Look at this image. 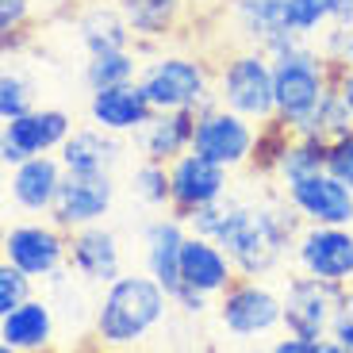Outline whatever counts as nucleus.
Masks as SVG:
<instances>
[{
  "mask_svg": "<svg viewBox=\"0 0 353 353\" xmlns=\"http://www.w3.org/2000/svg\"><path fill=\"white\" fill-rule=\"evenodd\" d=\"M169 296H173V307L181 311L185 319H203L208 311L215 307V300H212V296H203V292L188 288V284H176V288L169 292Z\"/></svg>",
  "mask_w": 353,
  "mask_h": 353,
  "instance_id": "nucleus-34",
  "label": "nucleus"
},
{
  "mask_svg": "<svg viewBox=\"0 0 353 353\" xmlns=\"http://www.w3.org/2000/svg\"><path fill=\"white\" fill-rule=\"evenodd\" d=\"M345 65H353V39H350V50H345Z\"/></svg>",
  "mask_w": 353,
  "mask_h": 353,
  "instance_id": "nucleus-39",
  "label": "nucleus"
},
{
  "mask_svg": "<svg viewBox=\"0 0 353 353\" xmlns=\"http://www.w3.org/2000/svg\"><path fill=\"white\" fill-rule=\"evenodd\" d=\"M330 4H334V19H330V23L353 27V0H330Z\"/></svg>",
  "mask_w": 353,
  "mask_h": 353,
  "instance_id": "nucleus-38",
  "label": "nucleus"
},
{
  "mask_svg": "<svg viewBox=\"0 0 353 353\" xmlns=\"http://www.w3.org/2000/svg\"><path fill=\"white\" fill-rule=\"evenodd\" d=\"M139 85L154 112H203L219 104L215 100V77L208 62L192 54H154L142 62Z\"/></svg>",
  "mask_w": 353,
  "mask_h": 353,
  "instance_id": "nucleus-4",
  "label": "nucleus"
},
{
  "mask_svg": "<svg viewBox=\"0 0 353 353\" xmlns=\"http://www.w3.org/2000/svg\"><path fill=\"white\" fill-rule=\"evenodd\" d=\"M303 230V219L292 212V203L281 196H234L223 200V215L212 242H219L230 254L239 276L269 281L292 261L296 239Z\"/></svg>",
  "mask_w": 353,
  "mask_h": 353,
  "instance_id": "nucleus-1",
  "label": "nucleus"
},
{
  "mask_svg": "<svg viewBox=\"0 0 353 353\" xmlns=\"http://www.w3.org/2000/svg\"><path fill=\"white\" fill-rule=\"evenodd\" d=\"M88 119L108 134H139L142 127L154 119V104L146 100L139 81L131 85H115V88H100L88 97Z\"/></svg>",
  "mask_w": 353,
  "mask_h": 353,
  "instance_id": "nucleus-20",
  "label": "nucleus"
},
{
  "mask_svg": "<svg viewBox=\"0 0 353 353\" xmlns=\"http://www.w3.org/2000/svg\"><path fill=\"white\" fill-rule=\"evenodd\" d=\"M330 88L338 92L342 108L350 112V119H353V65H345V62H330Z\"/></svg>",
  "mask_w": 353,
  "mask_h": 353,
  "instance_id": "nucleus-37",
  "label": "nucleus"
},
{
  "mask_svg": "<svg viewBox=\"0 0 353 353\" xmlns=\"http://www.w3.org/2000/svg\"><path fill=\"white\" fill-rule=\"evenodd\" d=\"M70 269L88 284V288H108V284H115L127 273L119 234L108 230L104 223L73 230L70 234Z\"/></svg>",
  "mask_w": 353,
  "mask_h": 353,
  "instance_id": "nucleus-16",
  "label": "nucleus"
},
{
  "mask_svg": "<svg viewBox=\"0 0 353 353\" xmlns=\"http://www.w3.org/2000/svg\"><path fill=\"white\" fill-rule=\"evenodd\" d=\"M257 142H261V131H257L254 119H246V115L230 112L223 104H212V108H203V112H196L192 150L219 161V165H227L230 173L242 165H254Z\"/></svg>",
  "mask_w": 353,
  "mask_h": 353,
  "instance_id": "nucleus-7",
  "label": "nucleus"
},
{
  "mask_svg": "<svg viewBox=\"0 0 353 353\" xmlns=\"http://www.w3.org/2000/svg\"><path fill=\"white\" fill-rule=\"evenodd\" d=\"M281 300H284V334L327 338L338 300H342V288L307 273H292L281 281Z\"/></svg>",
  "mask_w": 353,
  "mask_h": 353,
  "instance_id": "nucleus-9",
  "label": "nucleus"
},
{
  "mask_svg": "<svg viewBox=\"0 0 353 353\" xmlns=\"http://www.w3.org/2000/svg\"><path fill=\"white\" fill-rule=\"evenodd\" d=\"M77 43L85 46V58L92 54H112V50H134V31L127 12L115 0H85L77 8Z\"/></svg>",
  "mask_w": 353,
  "mask_h": 353,
  "instance_id": "nucleus-19",
  "label": "nucleus"
},
{
  "mask_svg": "<svg viewBox=\"0 0 353 353\" xmlns=\"http://www.w3.org/2000/svg\"><path fill=\"white\" fill-rule=\"evenodd\" d=\"M230 196V169L188 150L169 165V212L188 219L192 212Z\"/></svg>",
  "mask_w": 353,
  "mask_h": 353,
  "instance_id": "nucleus-12",
  "label": "nucleus"
},
{
  "mask_svg": "<svg viewBox=\"0 0 353 353\" xmlns=\"http://www.w3.org/2000/svg\"><path fill=\"white\" fill-rule=\"evenodd\" d=\"M269 353H353L345 350L342 342H334V338H300V334H284L276 338L273 345H269Z\"/></svg>",
  "mask_w": 353,
  "mask_h": 353,
  "instance_id": "nucleus-32",
  "label": "nucleus"
},
{
  "mask_svg": "<svg viewBox=\"0 0 353 353\" xmlns=\"http://www.w3.org/2000/svg\"><path fill=\"white\" fill-rule=\"evenodd\" d=\"M73 134V119L62 108H35V112L19 115L0 131V161L4 169L23 165L27 158L62 150V142Z\"/></svg>",
  "mask_w": 353,
  "mask_h": 353,
  "instance_id": "nucleus-10",
  "label": "nucleus"
},
{
  "mask_svg": "<svg viewBox=\"0 0 353 353\" xmlns=\"http://www.w3.org/2000/svg\"><path fill=\"white\" fill-rule=\"evenodd\" d=\"M234 281H239V269H234V261H230L227 250H223L219 242L200 239V234L188 230L185 254H181V284H188V288L219 300Z\"/></svg>",
  "mask_w": 353,
  "mask_h": 353,
  "instance_id": "nucleus-21",
  "label": "nucleus"
},
{
  "mask_svg": "<svg viewBox=\"0 0 353 353\" xmlns=\"http://www.w3.org/2000/svg\"><path fill=\"white\" fill-rule=\"evenodd\" d=\"M327 173H334L342 185L353 188V131L327 142Z\"/></svg>",
  "mask_w": 353,
  "mask_h": 353,
  "instance_id": "nucleus-33",
  "label": "nucleus"
},
{
  "mask_svg": "<svg viewBox=\"0 0 353 353\" xmlns=\"http://www.w3.org/2000/svg\"><path fill=\"white\" fill-rule=\"evenodd\" d=\"M58 334V315H54L46 296H31L23 307L0 315V342L19 353H46Z\"/></svg>",
  "mask_w": 353,
  "mask_h": 353,
  "instance_id": "nucleus-22",
  "label": "nucleus"
},
{
  "mask_svg": "<svg viewBox=\"0 0 353 353\" xmlns=\"http://www.w3.org/2000/svg\"><path fill=\"white\" fill-rule=\"evenodd\" d=\"M139 73H142L139 50H112V54H92V58H85L88 92L115 88V85H131V81H139Z\"/></svg>",
  "mask_w": 353,
  "mask_h": 353,
  "instance_id": "nucleus-27",
  "label": "nucleus"
},
{
  "mask_svg": "<svg viewBox=\"0 0 353 353\" xmlns=\"http://www.w3.org/2000/svg\"><path fill=\"white\" fill-rule=\"evenodd\" d=\"M131 196L142 208H150V212L169 208V165L142 158L139 165L131 169Z\"/></svg>",
  "mask_w": 353,
  "mask_h": 353,
  "instance_id": "nucleus-28",
  "label": "nucleus"
},
{
  "mask_svg": "<svg viewBox=\"0 0 353 353\" xmlns=\"http://www.w3.org/2000/svg\"><path fill=\"white\" fill-rule=\"evenodd\" d=\"M119 8L127 12L131 19V31H134V50H146L150 43L165 39L169 31L176 27L181 12H185V0H115Z\"/></svg>",
  "mask_w": 353,
  "mask_h": 353,
  "instance_id": "nucleus-25",
  "label": "nucleus"
},
{
  "mask_svg": "<svg viewBox=\"0 0 353 353\" xmlns=\"http://www.w3.org/2000/svg\"><path fill=\"white\" fill-rule=\"evenodd\" d=\"M58 158H62L65 173H112L123 161V142H119V134L100 131L97 123L73 127V134L62 142Z\"/></svg>",
  "mask_w": 353,
  "mask_h": 353,
  "instance_id": "nucleus-24",
  "label": "nucleus"
},
{
  "mask_svg": "<svg viewBox=\"0 0 353 353\" xmlns=\"http://www.w3.org/2000/svg\"><path fill=\"white\" fill-rule=\"evenodd\" d=\"M27 19H31V0H0V31H4V39L19 35Z\"/></svg>",
  "mask_w": 353,
  "mask_h": 353,
  "instance_id": "nucleus-36",
  "label": "nucleus"
},
{
  "mask_svg": "<svg viewBox=\"0 0 353 353\" xmlns=\"http://www.w3.org/2000/svg\"><path fill=\"white\" fill-rule=\"evenodd\" d=\"M330 19H334V4L330 0H288V27L300 39L315 43L330 27Z\"/></svg>",
  "mask_w": 353,
  "mask_h": 353,
  "instance_id": "nucleus-29",
  "label": "nucleus"
},
{
  "mask_svg": "<svg viewBox=\"0 0 353 353\" xmlns=\"http://www.w3.org/2000/svg\"><path fill=\"white\" fill-rule=\"evenodd\" d=\"M4 261L23 269L31 281L46 284L54 273L70 265V230L46 219L12 223L4 230Z\"/></svg>",
  "mask_w": 353,
  "mask_h": 353,
  "instance_id": "nucleus-8",
  "label": "nucleus"
},
{
  "mask_svg": "<svg viewBox=\"0 0 353 353\" xmlns=\"http://www.w3.org/2000/svg\"><path fill=\"white\" fill-rule=\"evenodd\" d=\"M115 203V181L112 173H65L58 200L50 208V223L62 230H85L104 223V215Z\"/></svg>",
  "mask_w": 353,
  "mask_h": 353,
  "instance_id": "nucleus-14",
  "label": "nucleus"
},
{
  "mask_svg": "<svg viewBox=\"0 0 353 353\" xmlns=\"http://www.w3.org/2000/svg\"><path fill=\"white\" fill-rule=\"evenodd\" d=\"M192 134H196V112H154V119L134 134L139 154L146 161H161L173 165L181 154L192 150Z\"/></svg>",
  "mask_w": 353,
  "mask_h": 353,
  "instance_id": "nucleus-23",
  "label": "nucleus"
},
{
  "mask_svg": "<svg viewBox=\"0 0 353 353\" xmlns=\"http://www.w3.org/2000/svg\"><path fill=\"white\" fill-rule=\"evenodd\" d=\"M303 227H353V188L334 173H311L281 188Z\"/></svg>",
  "mask_w": 353,
  "mask_h": 353,
  "instance_id": "nucleus-13",
  "label": "nucleus"
},
{
  "mask_svg": "<svg viewBox=\"0 0 353 353\" xmlns=\"http://www.w3.org/2000/svg\"><path fill=\"white\" fill-rule=\"evenodd\" d=\"M323 169H327V142L303 139V134H284L281 150H276L273 165H269V176L284 188L292 181H300V176L323 173Z\"/></svg>",
  "mask_w": 353,
  "mask_h": 353,
  "instance_id": "nucleus-26",
  "label": "nucleus"
},
{
  "mask_svg": "<svg viewBox=\"0 0 353 353\" xmlns=\"http://www.w3.org/2000/svg\"><path fill=\"white\" fill-rule=\"evenodd\" d=\"M0 353H19V350H12V345H4V342H0Z\"/></svg>",
  "mask_w": 353,
  "mask_h": 353,
  "instance_id": "nucleus-40",
  "label": "nucleus"
},
{
  "mask_svg": "<svg viewBox=\"0 0 353 353\" xmlns=\"http://www.w3.org/2000/svg\"><path fill=\"white\" fill-rule=\"evenodd\" d=\"M330 338L342 342L345 350H353V284L342 288V300H338V311H334V323H330Z\"/></svg>",
  "mask_w": 353,
  "mask_h": 353,
  "instance_id": "nucleus-35",
  "label": "nucleus"
},
{
  "mask_svg": "<svg viewBox=\"0 0 353 353\" xmlns=\"http://www.w3.org/2000/svg\"><path fill=\"white\" fill-rule=\"evenodd\" d=\"M215 319H219V327L227 330L230 338H239V342H254V338H265V334H273V330H284L281 288H273L269 281L239 276V281L215 300Z\"/></svg>",
  "mask_w": 353,
  "mask_h": 353,
  "instance_id": "nucleus-6",
  "label": "nucleus"
},
{
  "mask_svg": "<svg viewBox=\"0 0 353 353\" xmlns=\"http://www.w3.org/2000/svg\"><path fill=\"white\" fill-rule=\"evenodd\" d=\"M173 296L150 273H123L115 284L100 288L92 311V338L108 353H131L165 327Z\"/></svg>",
  "mask_w": 353,
  "mask_h": 353,
  "instance_id": "nucleus-2",
  "label": "nucleus"
},
{
  "mask_svg": "<svg viewBox=\"0 0 353 353\" xmlns=\"http://www.w3.org/2000/svg\"><path fill=\"white\" fill-rule=\"evenodd\" d=\"M296 273L319 276L327 284H353V227H303L292 254Z\"/></svg>",
  "mask_w": 353,
  "mask_h": 353,
  "instance_id": "nucleus-11",
  "label": "nucleus"
},
{
  "mask_svg": "<svg viewBox=\"0 0 353 353\" xmlns=\"http://www.w3.org/2000/svg\"><path fill=\"white\" fill-rule=\"evenodd\" d=\"M27 112H35V88H31V81L23 73L4 70V77H0V119L12 123V119H19Z\"/></svg>",
  "mask_w": 353,
  "mask_h": 353,
  "instance_id": "nucleus-30",
  "label": "nucleus"
},
{
  "mask_svg": "<svg viewBox=\"0 0 353 353\" xmlns=\"http://www.w3.org/2000/svg\"><path fill=\"white\" fill-rule=\"evenodd\" d=\"M227 16L239 31V43L265 54H276L300 39L288 27V0H227Z\"/></svg>",
  "mask_w": 353,
  "mask_h": 353,
  "instance_id": "nucleus-15",
  "label": "nucleus"
},
{
  "mask_svg": "<svg viewBox=\"0 0 353 353\" xmlns=\"http://www.w3.org/2000/svg\"><path fill=\"white\" fill-rule=\"evenodd\" d=\"M215 100L230 112L246 115L254 123L276 119V85H273V58L254 46H239L227 54V62L215 73Z\"/></svg>",
  "mask_w": 353,
  "mask_h": 353,
  "instance_id": "nucleus-5",
  "label": "nucleus"
},
{
  "mask_svg": "<svg viewBox=\"0 0 353 353\" xmlns=\"http://www.w3.org/2000/svg\"><path fill=\"white\" fill-rule=\"evenodd\" d=\"M35 284L31 276L23 273V269H16V265H0V315H8V311L23 307L31 296H35Z\"/></svg>",
  "mask_w": 353,
  "mask_h": 353,
  "instance_id": "nucleus-31",
  "label": "nucleus"
},
{
  "mask_svg": "<svg viewBox=\"0 0 353 353\" xmlns=\"http://www.w3.org/2000/svg\"><path fill=\"white\" fill-rule=\"evenodd\" d=\"M62 181H65L62 158H58V154H39V158H27L23 165L8 169V196L19 212L50 215Z\"/></svg>",
  "mask_w": 353,
  "mask_h": 353,
  "instance_id": "nucleus-18",
  "label": "nucleus"
},
{
  "mask_svg": "<svg viewBox=\"0 0 353 353\" xmlns=\"http://www.w3.org/2000/svg\"><path fill=\"white\" fill-rule=\"evenodd\" d=\"M142 273H150L165 292L181 284V254L188 242V223L181 215H154L142 223Z\"/></svg>",
  "mask_w": 353,
  "mask_h": 353,
  "instance_id": "nucleus-17",
  "label": "nucleus"
},
{
  "mask_svg": "<svg viewBox=\"0 0 353 353\" xmlns=\"http://www.w3.org/2000/svg\"><path fill=\"white\" fill-rule=\"evenodd\" d=\"M269 58H273V85H276V123L284 131H292L330 92V62L311 39H296Z\"/></svg>",
  "mask_w": 353,
  "mask_h": 353,
  "instance_id": "nucleus-3",
  "label": "nucleus"
}]
</instances>
